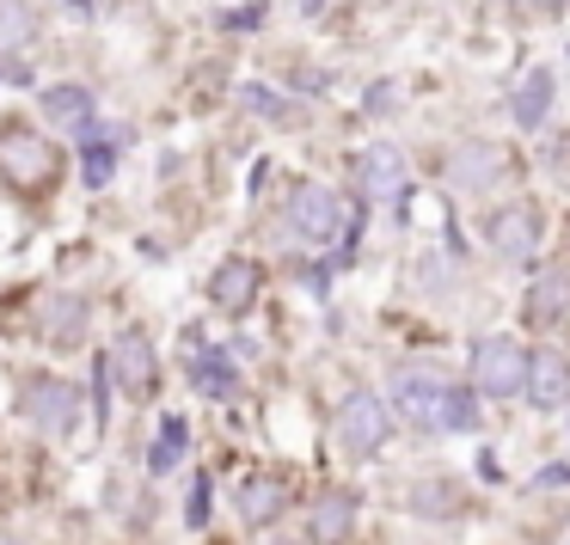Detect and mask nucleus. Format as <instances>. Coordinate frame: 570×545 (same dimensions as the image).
<instances>
[{
    "label": "nucleus",
    "instance_id": "f257e3e1",
    "mask_svg": "<svg viewBox=\"0 0 570 545\" xmlns=\"http://www.w3.org/2000/svg\"><path fill=\"white\" fill-rule=\"evenodd\" d=\"M393 405L405 410V417L417 423V429H472V417H479L466 393L442 386L435 374H423V368H405V374H399Z\"/></svg>",
    "mask_w": 570,
    "mask_h": 545
},
{
    "label": "nucleus",
    "instance_id": "f03ea898",
    "mask_svg": "<svg viewBox=\"0 0 570 545\" xmlns=\"http://www.w3.org/2000/svg\"><path fill=\"white\" fill-rule=\"evenodd\" d=\"M56 166H62V153L50 148V141L38 136V129L26 123H7L0 129V178L13 190H43L56 185Z\"/></svg>",
    "mask_w": 570,
    "mask_h": 545
},
{
    "label": "nucleus",
    "instance_id": "7ed1b4c3",
    "mask_svg": "<svg viewBox=\"0 0 570 545\" xmlns=\"http://www.w3.org/2000/svg\"><path fill=\"white\" fill-rule=\"evenodd\" d=\"M386 435H393V405H386L381 393H350L344 410H337V442L368 459L386 447Z\"/></svg>",
    "mask_w": 570,
    "mask_h": 545
},
{
    "label": "nucleus",
    "instance_id": "20e7f679",
    "mask_svg": "<svg viewBox=\"0 0 570 545\" xmlns=\"http://www.w3.org/2000/svg\"><path fill=\"white\" fill-rule=\"evenodd\" d=\"M19 410H26V423L38 435H68L80 423V393L68 380L38 374V380H26V393H19Z\"/></svg>",
    "mask_w": 570,
    "mask_h": 545
},
{
    "label": "nucleus",
    "instance_id": "39448f33",
    "mask_svg": "<svg viewBox=\"0 0 570 545\" xmlns=\"http://www.w3.org/2000/svg\"><path fill=\"white\" fill-rule=\"evenodd\" d=\"M472 386H479L484 398H515L521 386H528V356H521V344L484 337V344L472 349Z\"/></svg>",
    "mask_w": 570,
    "mask_h": 545
},
{
    "label": "nucleus",
    "instance_id": "423d86ee",
    "mask_svg": "<svg viewBox=\"0 0 570 545\" xmlns=\"http://www.w3.org/2000/svg\"><path fill=\"white\" fill-rule=\"evenodd\" d=\"M288 227H295L307 246H325V239L344 234V197L325 185H301L295 197H288Z\"/></svg>",
    "mask_w": 570,
    "mask_h": 545
},
{
    "label": "nucleus",
    "instance_id": "0eeeda50",
    "mask_svg": "<svg viewBox=\"0 0 570 545\" xmlns=\"http://www.w3.org/2000/svg\"><path fill=\"white\" fill-rule=\"evenodd\" d=\"M503 172H509V153L497 141H466V148L448 153V185L466 190V197H484Z\"/></svg>",
    "mask_w": 570,
    "mask_h": 545
},
{
    "label": "nucleus",
    "instance_id": "6e6552de",
    "mask_svg": "<svg viewBox=\"0 0 570 545\" xmlns=\"http://www.w3.org/2000/svg\"><path fill=\"white\" fill-rule=\"evenodd\" d=\"M540 234H546V221H540V209H533V202H509V209L491 215V246L503 251L509 264L533 258V251H540Z\"/></svg>",
    "mask_w": 570,
    "mask_h": 545
},
{
    "label": "nucleus",
    "instance_id": "1a4fd4ad",
    "mask_svg": "<svg viewBox=\"0 0 570 545\" xmlns=\"http://www.w3.org/2000/svg\"><path fill=\"white\" fill-rule=\"evenodd\" d=\"M362 190H368L381 209H399L411 190V166L399 160V148H368L362 153Z\"/></svg>",
    "mask_w": 570,
    "mask_h": 545
},
{
    "label": "nucleus",
    "instance_id": "9d476101",
    "mask_svg": "<svg viewBox=\"0 0 570 545\" xmlns=\"http://www.w3.org/2000/svg\"><path fill=\"white\" fill-rule=\"evenodd\" d=\"M521 393H528L540 410L570 405V356L564 349H533L528 356V386H521Z\"/></svg>",
    "mask_w": 570,
    "mask_h": 545
},
{
    "label": "nucleus",
    "instance_id": "9b49d317",
    "mask_svg": "<svg viewBox=\"0 0 570 545\" xmlns=\"http://www.w3.org/2000/svg\"><path fill=\"white\" fill-rule=\"evenodd\" d=\"M154 374H160V368H154V344H148V337H141V331L117 337V344H111V380L124 386L129 398H141L154 386Z\"/></svg>",
    "mask_w": 570,
    "mask_h": 545
},
{
    "label": "nucleus",
    "instance_id": "f8f14e48",
    "mask_svg": "<svg viewBox=\"0 0 570 545\" xmlns=\"http://www.w3.org/2000/svg\"><path fill=\"white\" fill-rule=\"evenodd\" d=\"M258 288H264V276H258V264H252V258H227L222 270L209 276V300L222 313H246L252 300H258Z\"/></svg>",
    "mask_w": 570,
    "mask_h": 545
},
{
    "label": "nucleus",
    "instance_id": "ddd939ff",
    "mask_svg": "<svg viewBox=\"0 0 570 545\" xmlns=\"http://www.w3.org/2000/svg\"><path fill=\"white\" fill-rule=\"evenodd\" d=\"M570 313V264H546L528 288V319L533 325H558Z\"/></svg>",
    "mask_w": 570,
    "mask_h": 545
},
{
    "label": "nucleus",
    "instance_id": "4468645a",
    "mask_svg": "<svg viewBox=\"0 0 570 545\" xmlns=\"http://www.w3.org/2000/svg\"><path fill=\"white\" fill-rule=\"evenodd\" d=\"M38 331L50 337V344H80V331H87V300L80 295H43Z\"/></svg>",
    "mask_w": 570,
    "mask_h": 545
},
{
    "label": "nucleus",
    "instance_id": "2eb2a0df",
    "mask_svg": "<svg viewBox=\"0 0 570 545\" xmlns=\"http://www.w3.org/2000/svg\"><path fill=\"white\" fill-rule=\"evenodd\" d=\"M350 527H356V490H325L320 503H313V539L344 545Z\"/></svg>",
    "mask_w": 570,
    "mask_h": 545
},
{
    "label": "nucleus",
    "instance_id": "dca6fc26",
    "mask_svg": "<svg viewBox=\"0 0 570 545\" xmlns=\"http://www.w3.org/2000/svg\"><path fill=\"white\" fill-rule=\"evenodd\" d=\"M239 515H246V527H271V521L283 515V484H276V478H252L246 490H239Z\"/></svg>",
    "mask_w": 570,
    "mask_h": 545
},
{
    "label": "nucleus",
    "instance_id": "f3484780",
    "mask_svg": "<svg viewBox=\"0 0 570 545\" xmlns=\"http://www.w3.org/2000/svg\"><path fill=\"white\" fill-rule=\"evenodd\" d=\"M546 111H552V68H533L515 92V117H521V129H533V123H546Z\"/></svg>",
    "mask_w": 570,
    "mask_h": 545
},
{
    "label": "nucleus",
    "instance_id": "a211bd4d",
    "mask_svg": "<svg viewBox=\"0 0 570 545\" xmlns=\"http://www.w3.org/2000/svg\"><path fill=\"white\" fill-rule=\"evenodd\" d=\"M43 111H50L56 123H68V129H87L92 123V92L87 87H50L43 92Z\"/></svg>",
    "mask_w": 570,
    "mask_h": 545
},
{
    "label": "nucleus",
    "instance_id": "6ab92c4d",
    "mask_svg": "<svg viewBox=\"0 0 570 545\" xmlns=\"http://www.w3.org/2000/svg\"><path fill=\"white\" fill-rule=\"evenodd\" d=\"M178 454H185V423L166 417V429H160V442H154V459H148V466H154V472H173Z\"/></svg>",
    "mask_w": 570,
    "mask_h": 545
},
{
    "label": "nucleus",
    "instance_id": "aec40b11",
    "mask_svg": "<svg viewBox=\"0 0 570 545\" xmlns=\"http://www.w3.org/2000/svg\"><path fill=\"white\" fill-rule=\"evenodd\" d=\"M448 503H454V490H448V484H423V490H417V515H454Z\"/></svg>",
    "mask_w": 570,
    "mask_h": 545
},
{
    "label": "nucleus",
    "instance_id": "412c9836",
    "mask_svg": "<svg viewBox=\"0 0 570 545\" xmlns=\"http://www.w3.org/2000/svg\"><path fill=\"white\" fill-rule=\"evenodd\" d=\"M185 521H190V527H203V521H209V484H190V508H185Z\"/></svg>",
    "mask_w": 570,
    "mask_h": 545
},
{
    "label": "nucleus",
    "instance_id": "4be33fe9",
    "mask_svg": "<svg viewBox=\"0 0 570 545\" xmlns=\"http://www.w3.org/2000/svg\"><path fill=\"white\" fill-rule=\"evenodd\" d=\"M540 7H552V0H540Z\"/></svg>",
    "mask_w": 570,
    "mask_h": 545
}]
</instances>
